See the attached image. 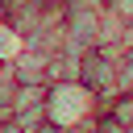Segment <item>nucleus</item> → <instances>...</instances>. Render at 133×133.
<instances>
[{"instance_id": "2", "label": "nucleus", "mask_w": 133, "mask_h": 133, "mask_svg": "<svg viewBox=\"0 0 133 133\" xmlns=\"http://www.w3.org/2000/svg\"><path fill=\"white\" fill-rule=\"evenodd\" d=\"M91 96H108L112 87H116V62H112V54H104L100 46H91V50H83L79 54V75H75Z\"/></svg>"}, {"instance_id": "1", "label": "nucleus", "mask_w": 133, "mask_h": 133, "mask_svg": "<svg viewBox=\"0 0 133 133\" xmlns=\"http://www.w3.org/2000/svg\"><path fill=\"white\" fill-rule=\"evenodd\" d=\"M42 112H46V125L71 133V129H83V125H87V116L96 112V96H91L79 79H58V83L46 87Z\"/></svg>"}, {"instance_id": "3", "label": "nucleus", "mask_w": 133, "mask_h": 133, "mask_svg": "<svg viewBox=\"0 0 133 133\" xmlns=\"http://www.w3.org/2000/svg\"><path fill=\"white\" fill-rule=\"evenodd\" d=\"M112 12L121 21H133V0H112Z\"/></svg>"}, {"instance_id": "5", "label": "nucleus", "mask_w": 133, "mask_h": 133, "mask_svg": "<svg viewBox=\"0 0 133 133\" xmlns=\"http://www.w3.org/2000/svg\"><path fill=\"white\" fill-rule=\"evenodd\" d=\"M71 133H91V129H71Z\"/></svg>"}, {"instance_id": "4", "label": "nucleus", "mask_w": 133, "mask_h": 133, "mask_svg": "<svg viewBox=\"0 0 133 133\" xmlns=\"http://www.w3.org/2000/svg\"><path fill=\"white\" fill-rule=\"evenodd\" d=\"M0 133H21V129H17V121L8 116V121H0Z\"/></svg>"}]
</instances>
